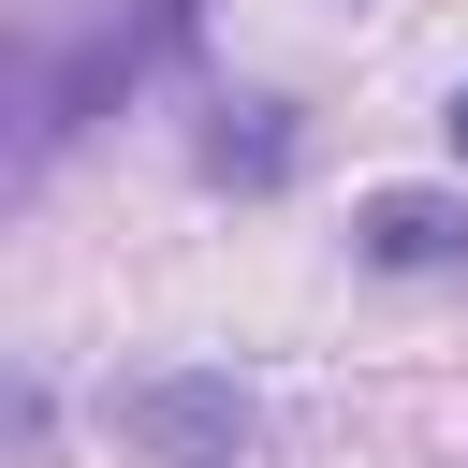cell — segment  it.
<instances>
[{
  "label": "cell",
  "mask_w": 468,
  "mask_h": 468,
  "mask_svg": "<svg viewBox=\"0 0 468 468\" xmlns=\"http://www.w3.org/2000/svg\"><path fill=\"white\" fill-rule=\"evenodd\" d=\"M117 439L146 468H249L263 453V410L219 366H146V380H117Z\"/></svg>",
  "instance_id": "1"
},
{
  "label": "cell",
  "mask_w": 468,
  "mask_h": 468,
  "mask_svg": "<svg viewBox=\"0 0 468 468\" xmlns=\"http://www.w3.org/2000/svg\"><path fill=\"white\" fill-rule=\"evenodd\" d=\"M351 234H366L380 278H468V205H453V190H380Z\"/></svg>",
  "instance_id": "2"
},
{
  "label": "cell",
  "mask_w": 468,
  "mask_h": 468,
  "mask_svg": "<svg viewBox=\"0 0 468 468\" xmlns=\"http://www.w3.org/2000/svg\"><path fill=\"white\" fill-rule=\"evenodd\" d=\"M205 176H249V190H278V176H292V132H278V102H249V132H219V146H205Z\"/></svg>",
  "instance_id": "3"
},
{
  "label": "cell",
  "mask_w": 468,
  "mask_h": 468,
  "mask_svg": "<svg viewBox=\"0 0 468 468\" xmlns=\"http://www.w3.org/2000/svg\"><path fill=\"white\" fill-rule=\"evenodd\" d=\"M453 146H468V88H453Z\"/></svg>",
  "instance_id": "4"
}]
</instances>
